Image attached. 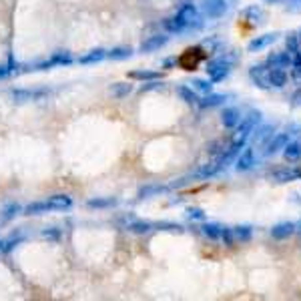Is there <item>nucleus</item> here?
Returning <instances> with one entry per match:
<instances>
[{"instance_id":"f257e3e1","label":"nucleus","mask_w":301,"mask_h":301,"mask_svg":"<svg viewBox=\"0 0 301 301\" xmlns=\"http://www.w3.org/2000/svg\"><path fill=\"white\" fill-rule=\"evenodd\" d=\"M259 123H261V113L259 111H251L245 118H241V123L237 125V133L233 137V143H243L245 145L247 137L257 129Z\"/></svg>"},{"instance_id":"f03ea898","label":"nucleus","mask_w":301,"mask_h":301,"mask_svg":"<svg viewBox=\"0 0 301 301\" xmlns=\"http://www.w3.org/2000/svg\"><path fill=\"white\" fill-rule=\"evenodd\" d=\"M231 70V61H227L225 56H219V58H213L207 65V74L211 83H221L225 81V76L229 74Z\"/></svg>"},{"instance_id":"7ed1b4c3","label":"nucleus","mask_w":301,"mask_h":301,"mask_svg":"<svg viewBox=\"0 0 301 301\" xmlns=\"http://www.w3.org/2000/svg\"><path fill=\"white\" fill-rule=\"evenodd\" d=\"M267 74H269V67H267V65H255V67L249 69V76L253 78L255 87H259V89H263V91H269V89H271Z\"/></svg>"},{"instance_id":"20e7f679","label":"nucleus","mask_w":301,"mask_h":301,"mask_svg":"<svg viewBox=\"0 0 301 301\" xmlns=\"http://www.w3.org/2000/svg\"><path fill=\"white\" fill-rule=\"evenodd\" d=\"M289 141H291L289 133H277L275 137H271V139L265 143V151H263V155H265V157H271V155H275V153H279V151H283V147H285Z\"/></svg>"},{"instance_id":"39448f33","label":"nucleus","mask_w":301,"mask_h":301,"mask_svg":"<svg viewBox=\"0 0 301 301\" xmlns=\"http://www.w3.org/2000/svg\"><path fill=\"white\" fill-rule=\"evenodd\" d=\"M253 167H255V151L251 147H243V151L239 153L237 163H235V171L245 173V171H251Z\"/></svg>"},{"instance_id":"423d86ee","label":"nucleus","mask_w":301,"mask_h":301,"mask_svg":"<svg viewBox=\"0 0 301 301\" xmlns=\"http://www.w3.org/2000/svg\"><path fill=\"white\" fill-rule=\"evenodd\" d=\"M203 12L209 18H221L227 12V0H205Z\"/></svg>"},{"instance_id":"0eeeda50","label":"nucleus","mask_w":301,"mask_h":301,"mask_svg":"<svg viewBox=\"0 0 301 301\" xmlns=\"http://www.w3.org/2000/svg\"><path fill=\"white\" fill-rule=\"evenodd\" d=\"M265 65H267V67L287 69V67L293 65V54H289L287 50H285V52H271V54L265 58Z\"/></svg>"},{"instance_id":"6e6552de","label":"nucleus","mask_w":301,"mask_h":301,"mask_svg":"<svg viewBox=\"0 0 301 301\" xmlns=\"http://www.w3.org/2000/svg\"><path fill=\"white\" fill-rule=\"evenodd\" d=\"M301 169H279L271 173V181L275 183H291V181H299Z\"/></svg>"},{"instance_id":"1a4fd4ad","label":"nucleus","mask_w":301,"mask_h":301,"mask_svg":"<svg viewBox=\"0 0 301 301\" xmlns=\"http://www.w3.org/2000/svg\"><path fill=\"white\" fill-rule=\"evenodd\" d=\"M221 169H223V163L221 161H213V163H207V165H201V167L191 175V179H209V177H215Z\"/></svg>"},{"instance_id":"9d476101","label":"nucleus","mask_w":301,"mask_h":301,"mask_svg":"<svg viewBox=\"0 0 301 301\" xmlns=\"http://www.w3.org/2000/svg\"><path fill=\"white\" fill-rule=\"evenodd\" d=\"M277 32H269V34H263V36H257L253 38L249 45H247V50L249 52H257V50H263V48H267L269 45H273L275 41H277Z\"/></svg>"},{"instance_id":"9b49d317","label":"nucleus","mask_w":301,"mask_h":301,"mask_svg":"<svg viewBox=\"0 0 301 301\" xmlns=\"http://www.w3.org/2000/svg\"><path fill=\"white\" fill-rule=\"evenodd\" d=\"M241 111L237 109V107H227V109H223V113H221V123L227 127V129H235L239 123H241Z\"/></svg>"},{"instance_id":"f8f14e48","label":"nucleus","mask_w":301,"mask_h":301,"mask_svg":"<svg viewBox=\"0 0 301 301\" xmlns=\"http://www.w3.org/2000/svg\"><path fill=\"white\" fill-rule=\"evenodd\" d=\"M167 41H169V36H165V34H153V36H149L147 41H143L141 52H155V50H159V48L165 47Z\"/></svg>"},{"instance_id":"ddd939ff","label":"nucleus","mask_w":301,"mask_h":301,"mask_svg":"<svg viewBox=\"0 0 301 301\" xmlns=\"http://www.w3.org/2000/svg\"><path fill=\"white\" fill-rule=\"evenodd\" d=\"M295 233V223L293 221H283L271 227V237L273 239H287Z\"/></svg>"},{"instance_id":"4468645a","label":"nucleus","mask_w":301,"mask_h":301,"mask_svg":"<svg viewBox=\"0 0 301 301\" xmlns=\"http://www.w3.org/2000/svg\"><path fill=\"white\" fill-rule=\"evenodd\" d=\"M267 78H269V85L275 87V89H283L287 85V72L283 69H279V67H269Z\"/></svg>"},{"instance_id":"2eb2a0df","label":"nucleus","mask_w":301,"mask_h":301,"mask_svg":"<svg viewBox=\"0 0 301 301\" xmlns=\"http://www.w3.org/2000/svg\"><path fill=\"white\" fill-rule=\"evenodd\" d=\"M48 207L50 211H65V209H70L72 207V199H70L69 195H52V197H48L47 199Z\"/></svg>"},{"instance_id":"dca6fc26","label":"nucleus","mask_w":301,"mask_h":301,"mask_svg":"<svg viewBox=\"0 0 301 301\" xmlns=\"http://www.w3.org/2000/svg\"><path fill=\"white\" fill-rule=\"evenodd\" d=\"M163 26H165V30L167 32H173V34H179V32H185L187 28H189V24L181 18V16H171V18H165L163 21Z\"/></svg>"},{"instance_id":"f3484780","label":"nucleus","mask_w":301,"mask_h":301,"mask_svg":"<svg viewBox=\"0 0 301 301\" xmlns=\"http://www.w3.org/2000/svg\"><path fill=\"white\" fill-rule=\"evenodd\" d=\"M177 16H181V18L189 24V28H191L195 21H199V10H197L195 4H189V2H187V4H183V6L177 10Z\"/></svg>"},{"instance_id":"a211bd4d","label":"nucleus","mask_w":301,"mask_h":301,"mask_svg":"<svg viewBox=\"0 0 301 301\" xmlns=\"http://www.w3.org/2000/svg\"><path fill=\"white\" fill-rule=\"evenodd\" d=\"M227 101L225 94H217V93H207L203 98H199V107L201 109H213V107H219Z\"/></svg>"},{"instance_id":"6ab92c4d","label":"nucleus","mask_w":301,"mask_h":301,"mask_svg":"<svg viewBox=\"0 0 301 301\" xmlns=\"http://www.w3.org/2000/svg\"><path fill=\"white\" fill-rule=\"evenodd\" d=\"M155 229V225L151 221H139V219H131L127 223V231L137 233V235H145V233H151Z\"/></svg>"},{"instance_id":"aec40b11","label":"nucleus","mask_w":301,"mask_h":301,"mask_svg":"<svg viewBox=\"0 0 301 301\" xmlns=\"http://www.w3.org/2000/svg\"><path fill=\"white\" fill-rule=\"evenodd\" d=\"M283 157H285V161H299L301 141H289V143L283 147Z\"/></svg>"},{"instance_id":"412c9836","label":"nucleus","mask_w":301,"mask_h":301,"mask_svg":"<svg viewBox=\"0 0 301 301\" xmlns=\"http://www.w3.org/2000/svg\"><path fill=\"white\" fill-rule=\"evenodd\" d=\"M177 94L181 96V101H185L187 105H199V94L193 87H187V85H179L177 87Z\"/></svg>"},{"instance_id":"4be33fe9","label":"nucleus","mask_w":301,"mask_h":301,"mask_svg":"<svg viewBox=\"0 0 301 301\" xmlns=\"http://www.w3.org/2000/svg\"><path fill=\"white\" fill-rule=\"evenodd\" d=\"M109 56V50H105V48H94L91 52H87L85 56H81V63L83 65H93V63H101L103 58H107Z\"/></svg>"},{"instance_id":"5701e85b","label":"nucleus","mask_w":301,"mask_h":301,"mask_svg":"<svg viewBox=\"0 0 301 301\" xmlns=\"http://www.w3.org/2000/svg\"><path fill=\"white\" fill-rule=\"evenodd\" d=\"M135 91V87L131 85V83H115L113 87H111V94L115 96V98H127L129 94Z\"/></svg>"},{"instance_id":"b1692460","label":"nucleus","mask_w":301,"mask_h":301,"mask_svg":"<svg viewBox=\"0 0 301 301\" xmlns=\"http://www.w3.org/2000/svg\"><path fill=\"white\" fill-rule=\"evenodd\" d=\"M233 235H235L237 241L247 243V241H251V237H253V227H251V225H235V227H233Z\"/></svg>"},{"instance_id":"393cba45","label":"nucleus","mask_w":301,"mask_h":301,"mask_svg":"<svg viewBox=\"0 0 301 301\" xmlns=\"http://www.w3.org/2000/svg\"><path fill=\"white\" fill-rule=\"evenodd\" d=\"M48 211H50V207H48L47 201H34V203H30L23 209L24 215H45Z\"/></svg>"},{"instance_id":"a878e982","label":"nucleus","mask_w":301,"mask_h":301,"mask_svg":"<svg viewBox=\"0 0 301 301\" xmlns=\"http://www.w3.org/2000/svg\"><path fill=\"white\" fill-rule=\"evenodd\" d=\"M116 199L113 197H96V199H91L87 205L91 209H111V207H116Z\"/></svg>"},{"instance_id":"bb28decb","label":"nucleus","mask_w":301,"mask_h":301,"mask_svg":"<svg viewBox=\"0 0 301 301\" xmlns=\"http://www.w3.org/2000/svg\"><path fill=\"white\" fill-rule=\"evenodd\" d=\"M201 233L207 239H211V241H217L221 237V225L219 223H203L201 225Z\"/></svg>"},{"instance_id":"cd10ccee","label":"nucleus","mask_w":301,"mask_h":301,"mask_svg":"<svg viewBox=\"0 0 301 301\" xmlns=\"http://www.w3.org/2000/svg\"><path fill=\"white\" fill-rule=\"evenodd\" d=\"M129 76L135 78V81H157V78H161V72H157V70H133V72H129Z\"/></svg>"},{"instance_id":"c85d7f7f","label":"nucleus","mask_w":301,"mask_h":301,"mask_svg":"<svg viewBox=\"0 0 301 301\" xmlns=\"http://www.w3.org/2000/svg\"><path fill=\"white\" fill-rule=\"evenodd\" d=\"M69 63H72V56H70L69 52H56L50 61H47V63H43V67H54V65H69Z\"/></svg>"},{"instance_id":"c756f323","label":"nucleus","mask_w":301,"mask_h":301,"mask_svg":"<svg viewBox=\"0 0 301 301\" xmlns=\"http://www.w3.org/2000/svg\"><path fill=\"white\" fill-rule=\"evenodd\" d=\"M165 191H167V189L161 185H147V187H143V189H139V199H149V197H153V195H161Z\"/></svg>"},{"instance_id":"7c9ffc66","label":"nucleus","mask_w":301,"mask_h":301,"mask_svg":"<svg viewBox=\"0 0 301 301\" xmlns=\"http://www.w3.org/2000/svg\"><path fill=\"white\" fill-rule=\"evenodd\" d=\"M273 125H263L261 129H257V133H255L253 141L255 143H263V141H269L271 137H273Z\"/></svg>"},{"instance_id":"2f4dec72","label":"nucleus","mask_w":301,"mask_h":301,"mask_svg":"<svg viewBox=\"0 0 301 301\" xmlns=\"http://www.w3.org/2000/svg\"><path fill=\"white\" fill-rule=\"evenodd\" d=\"M191 85H193V89H195V91H199V93H213V83H211V81H203V78H195V81H193V83H191Z\"/></svg>"},{"instance_id":"473e14b6","label":"nucleus","mask_w":301,"mask_h":301,"mask_svg":"<svg viewBox=\"0 0 301 301\" xmlns=\"http://www.w3.org/2000/svg\"><path fill=\"white\" fill-rule=\"evenodd\" d=\"M41 93H32V91H12V96H14V101H18V103H26V101H32V98H36V96H41Z\"/></svg>"},{"instance_id":"72a5a7b5","label":"nucleus","mask_w":301,"mask_h":301,"mask_svg":"<svg viewBox=\"0 0 301 301\" xmlns=\"http://www.w3.org/2000/svg\"><path fill=\"white\" fill-rule=\"evenodd\" d=\"M133 54V50L131 48H125V47H116L113 50H109V56L111 58H115V61H123V58H129Z\"/></svg>"},{"instance_id":"f704fd0d","label":"nucleus","mask_w":301,"mask_h":301,"mask_svg":"<svg viewBox=\"0 0 301 301\" xmlns=\"http://www.w3.org/2000/svg\"><path fill=\"white\" fill-rule=\"evenodd\" d=\"M23 209H21V205H16V203H12V205H8V207L2 209V215H0V219L2 221H8V219H12L14 215H18Z\"/></svg>"},{"instance_id":"c9c22d12","label":"nucleus","mask_w":301,"mask_h":301,"mask_svg":"<svg viewBox=\"0 0 301 301\" xmlns=\"http://www.w3.org/2000/svg\"><path fill=\"white\" fill-rule=\"evenodd\" d=\"M285 47H287V52H289V54L299 52V38H297L295 34H289V36L285 38Z\"/></svg>"},{"instance_id":"e433bc0d","label":"nucleus","mask_w":301,"mask_h":301,"mask_svg":"<svg viewBox=\"0 0 301 301\" xmlns=\"http://www.w3.org/2000/svg\"><path fill=\"white\" fill-rule=\"evenodd\" d=\"M227 247H233L235 243V235H233V227H221V237H219Z\"/></svg>"},{"instance_id":"4c0bfd02","label":"nucleus","mask_w":301,"mask_h":301,"mask_svg":"<svg viewBox=\"0 0 301 301\" xmlns=\"http://www.w3.org/2000/svg\"><path fill=\"white\" fill-rule=\"evenodd\" d=\"M243 18H249V21H257L261 16V8L259 6H247L243 12H241Z\"/></svg>"},{"instance_id":"58836bf2","label":"nucleus","mask_w":301,"mask_h":301,"mask_svg":"<svg viewBox=\"0 0 301 301\" xmlns=\"http://www.w3.org/2000/svg\"><path fill=\"white\" fill-rule=\"evenodd\" d=\"M187 217H189L191 221H205V213H203V209H199V207L187 209Z\"/></svg>"},{"instance_id":"ea45409f","label":"nucleus","mask_w":301,"mask_h":301,"mask_svg":"<svg viewBox=\"0 0 301 301\" xmlns=\"http://www.w3.org/2000/svg\"><path fill=\"white\" fill-rule=\"evenodd\" d=\"M161 87H163V83L159 81V78H157V81H149V83H145L141 91L145 93V91H153V89H161Z\"/></svg>"},{"instance_id":"a19ab883","label":"nucleus","mask_w":301,"mask_h":301,"mask_svg":"<svg viewBox=\"0 0 301 301\" xmlns=\"http://www.w3.org/2000/svg\"><path fill=\"white\" fill-rule=\"evenodd\" d=\"M291 78H293V83H295V85H299L301 87V67H293Z\"/></svg>"},{"instance_id":"79ce46f5","label":"nucleus","mask_w":301,"mask_h":301,"mask_svg":"<svg viewBox=\"0 0 301 301\" xmlns=\"http://www.w3.org/2000/svg\"><path fill=\"white\" fill-rule=\"evenodd\" d=\"M43 235H45V237H47V239H56V237H58V235H61V231H58V229H54V227H52V229H48V231H45V233H43Z\"/></svg>"},{"instance_id":"37998d69","label":"nucleus","mask_w":301,"mask_h":301,"mask_svg":"<svg viewBox=\"0 0 301 301\" xmlns=\"http://www.w3.org/2000/svg\"><path fill=\"white\" fill-rule=\"evenodd\" d=\"M291 67H301V50L293 54V65Z\"/></svg>"},{"instance_id":"c03bdc74","label":"nucleus","mask_w":301,"mask_h":301,"mask_svg":"<svg viewBox=\"0 0 301 301\" xmlns=\"http://www.w3.org/2000/svg\"><path fill=\"white\" fill-rule=\"evenodd\" d=\"M8 72H10V69H8V67H0V78H2V76H6Z\"/></svg>"},{"instance_id":"a18cd8bd","label":"nucleus","mask_w":301,"mask_h":301,"mask_svg":"<svg viewBox=\"0 0 301 301\" xmlns=\"http://www.w3.org/2000/svg\"><path fill=\"white\" fill-rule=\"evenodd\" d=\"M295 233H297V235H301V223H299V225L295 223Z\"/></svg>"},{"instance_id":"49530a36","label":"nucleus","mask_w":301,"mask_h":301,"mask_svg":"<svg viewBox=\"0 0 301 301\" xmlns=\"http://www.w3.org/2000/svg\"><path fill=\"white\" fill-rule=\"evenodd\" d=\"M267 2H275V0H267Z\"/></svg>"},{"instance_id":"de8ad7c7","label":"nucleus","mask_w":301,"mask_h":301,"mask_svg":"<svg viewBox=\"0 0 301 301\" xmlns=\"http://www.w3.org/2000/svg\"><path fill=\"white\" fill-rule=\"evenodd\" d=\"M0 243H2V241H0Z\"/></svg>"}]
</instances>
